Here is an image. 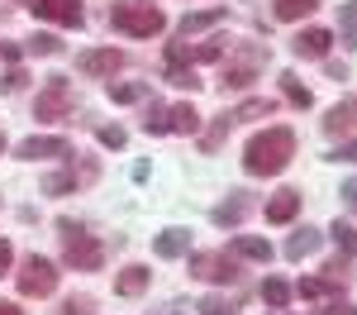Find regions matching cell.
Listing matches in <instances>:
<instances>
[{"label": "cell", "mask_w": 357, "mask_h": 315, "mask_svg": "<svg viewBox=\"0 0 357 315\" xmlns=\"http://www.w3.org/2000/svg\"><path fill=\"white\" fill-rule=\"evenodd\" d=\"M200 315H229V306H224L220 296H205V301H200Z\"/></svg>", "instance_id": "8d00e7d4"}, {"label": "cell", "mask_w": 357, "mask_h": 315, "mask_svg": "<svg viewBox=\"0 0 357 315\" xmlns=\"http://www.w3.org/2000/svg\"><path fill=\"white\" fill-rule=\"evenodd\" d=\"M57 315H96V301H91V296H67Z\"/></svg>", "instance_id": "4dcf8cb0"}, {"label": "cell", "mask_w": 357, "mask_h": 315, "mask_svg": "<svg viewBox=\"0 0 357 315\" xmlns=\"http://www.w3.org/2000/svg\"><path fill=\"white\" fill-rule=\"evenodd\" d=\"M77 67H82L86 77H110L114 82V72L124 67V53H119V48H86V53L77 57Z\"/></svg>", "instance_id": "8fae6325"}, {"label": "cell", "mask_w": 357, "mask_h": 315, "mask_svg": "<svg viewBox=\"0 0 357 315\" xmlns=\"http://www.w3.org/2000/svg\"><path fill=\"white\" fill-rule=\"evenodd\" d=\"M319 244H324V234L305 225V229H296V234L286 239V258H296V263H301V258H310L314 249H319Z\"/></svg>", "instance_id": "ac0fdd59"}, {"label": "cell", "mask_w": 357, "mask_h": 315, "mask_svg": "<svg viewBox=\"0 0 357 315\" xmlns=\"http://www.w3.org/2000/svg\"><path fill=\"white\" fill-rule=\"evenodd\" d=\"M0 153H5V134H0Z\"/></svg>", "instance_id": "7bdbcfd3"}, {"label": "cell", "mask_w": 357, "mask_h": 315, "mask_svg": "<svg viewBox=\"0 0 357 315\" xmlns=\"http://www.w3.org/2000/svg\"><path fill=\"white\" fill-rule=\"evenodd\" d=\"M96 139L105 143V148H124V143H129V134H124V129H119V124H105V129H100V134H96Z\"/></svg>", "instance_id": "836d02e7"}, {"label": "cell", "mask_w": 357, "mask_h": 315, "mask_svg": "<svg viewBox=\"0 0 357 315\" xmlns=\"http://www.w3.org/2000/svg\"><path fill=\"white\" fill-rule=\"evenodd\" d=\"M229 254H234V258H252V263H267V258H272V244L257 239V234H238Z\"/></svg>", "instance_id": "44dd1931"}, {"label": "cell", "mask_w": 357, "mask_h": 315, "mask_svg": "<svg viewBox=\"0 0 357 315\" xmlns=\"http://www.w3.org/2000/svg\"><path fill=\"white\" fill-rule=\"evenodd\" d=\"M324 134H333V139H348V134H357V101L333 105L329 119H324Z\"/></svg>", "instance_id": "5bb4252c"}, {"label": "cell", "mask_w": 357, "mask_h": 315, "mask_svg": "<svg viewBox=\"0 0 357 315\" xmlns=\"http://www.w3.org/2000/svg\"><path fill=\"white\" fill-rule=\"evenodd\" d=\"M57 277H62V272H57L48 258H38V254H29L24 263H20V272H15V282H20L24 296H53Z\"/></svg>", "instance_id": "8992f818"}, {"label": "cell", "mask_w": 357, "mask_h": 315, "mask_svg": "<svg viewBox=\"0 0 357 315\" xmlns=\"http://www.w3.org/2000/svg\"><path fill=\"white\" fill-rule=\"evenodd\" d=\"M276 101H267V96H252V101H243V105H234V110H224L234 124H243V119H272Z\"/></svg>", "instance_id": "d6986e66"}, {"label": "cell", "mask_w": 357, "mask_h": 315, "mask_svg": "<svg viewBox=\"0 0 357 315\" xmlns=\"http://www.w3.org/2000/svg\"><path fill=\"white\" fill-rule=\"evenodd\" d=\"M343 196L353 200V210H357V182H348V186H343Z\"/></svg>", "instance_id": "60d3db41"}, {"label": "cell", "mask_w": 357, "mask_h": 315, "mask_svg": "<svg viewBox=\"0 0 357 315\" xmlns=\"http://www.w3.org/2000/svg\"><path fill=\"white\" fill-rule=\"evenodd\" d=\"M281 96H286L291 105H301V110H310V101H314V96H310V86H305L296 72H286V77H281Z\"/></svg>", "instance_id": "cb8c5ba5"}, {"label": "cell", "mask_w": 357, "mask_h": 315, "mask_svg": "<svg viewBox=\"0 0 357 315\" xmlns=\"http://www.w3.org/2000/svg\"><path fill=\"white\" fill-rule=\"evenodd\" d=\"M15 153H20L24 163H38V158H72V143L62 139V134H33V139H24Z\"/></svg>", "instance_id": "30bf717a"}, {"label": "cell", "mask_w": 357, "mask_h": 315, "mask_svg": "<svg viewBox=\"0 0 357 315\" xmlns=\"http://www.w3.org/2000/svg\"><path fill=\"white\" fill-rule=\"evenodd\" d=\"M10 263H15V244L0 239V272H10Z\"/></svg>", "instance_id": "74e56055"}, {"label": "cell", "mask_w": 357, "mask_h": 315, "mask_svg": "<svg viewBox=\"0 0 357 315\" xmlns=\"http://www.w3.org/2000/svg\"><path fill=\"white\" fill-rule=\"evenodd\" d=\"M267 62H272V48H262V43H243V48H234V53H229L220 86H224V91H248Z\"/></svg>", "instance_id": "3957f363"}, {"label": "cell", "mask_w": 357, "mask_h": 315, "mask_svg": "<svg viewBox=\"0 0 357 315\" xmlns=\"http://www.w3.org/2000/svg\"><path fill=\"white\" fill-rule=\"evenodd\" d=\"M296 215H301V191L286 186V191H276V196L267 200V225H291Z\"/></svg>", "instance_id": "4fadbf2b"}, {"label": "cell", "mask_w": 357, "mask_h": 315, "mask_svg": "<svg viewBox=\"0 0 357 315\" xmlns=\"http://www.w3.org/2000/svg\"><path fill=\"white\" fill-rule=\"evenodd\" d=\"M29 10H33V20H48V24H62V29L86 24L82 0H29Z\"/></svg>", "instance_id": "52a82bcc"}, {"label": "cell", "mask_w": 357, "mask_h": 315, "mask_svg": "<svg viewBox=\"0 0 357 315\" xmlns=\"http://www.w3.org/2000/svg\"><path fill=\"white\" fill-rule=\"evenodd\" d=\"M57 229H62V263L67 268H77V272H100L105 268V244L96 234H86L72 220H57Z\"/></svg>", "instance_id": "7a4b0ae2"}, {"label": "cell", "mask_w": 357, "mask_h": 315, "mask_svg": "<svg viewBox=\"0 0 357 315\" xmlns=\"http://www.w3.org/2000/svg\"><path fill=\"white\" fill-rule=\"evenodd\" d=\"M110 24L119 34H129V38H153V34H162L167 29V15L158 5H110Z\"/></svg>", "instance_id": "277c9868"}, {"label": "cell", "mask_w": 357, "mask_h": 315, "mask_svg": "<svg viewBox=\"0 0 357 315\" xmlns=\"http://www.w3.org/2000/svg\"><path fill=\"white\" fill-rule=\"evenodd\" d=\"M167 129H172V134H195V129H200V115H195L191 101H181V105L167 110Z\"/></svg>", "instance_id": "ffe728a7"}, {"label": "cell", "mask_w": 357, "mask_h": 315, "mask_svg": "<svg viewBox=\"0 0 357 315\" xmlns=\"http://www.w3.org/2000/svg\"><path fill=\"white\" fill-rule=\"evenodd\" d=\"M167 82H172V86H195V72H186V67H172V72H167Z\"/></svg>", "instance_id": "d590c367"}, {"label": "cell", "mask_w": 357, "mask_h": 315, "mask_svg": "<svg viewBox=\"0 0 357 315\" xmlns=\"http://www.w3.org/2000/svg\"><path fill=\"white\" fill-rule=\"evenodd\" d=\"M338 34H343V48H357V0L338 10Z\"/></svg>", "instance_id": "d4e9b609"}, {"label": "cell", "mask_w": 357, "mask_h": 315, "mask_svg": "<svg viewBox=\"0 0 357 315\" xmlns=\"http://www.w3.org/2000/svg\"><path fill=\"white\" fill-rule=\"evenodd\" d=\"M105 96H110L114 105H138V101L148 96V86H143V82H110V86H105Z\"/></svg>", "instance_id": "603a6c76"}, {"label": "cell", "mask_w": 357, "mask_h": 315, "mask_svg": "<svg viewBox=\"0 0 357 315\" xmlns=\"http://www.w3.org/2000/svg\"><path fill=\"white\" fill-rule=\"evenodd\" d=\"M191 272L205 277V282H234V277H238V258L229 254V249H220V254H195Z\"/></svg>", "instance_id": "ba28073f"}, {"label": "cell", "mask_w": 357, "mask_h": 315, "mask_svg": "<svg viewBox=\"0 0 357 315\" xmlns=\"http://www.w3.org/2000/svg\"><path fill=\"white\" fill-rule=\"evenodd\" d=\"M229 20V10H195V15H186L181 24H176V34L181 38H191V34H205V29H215Z\"/></svg>", "instance_id": "e0dca14e"}, {"label": "cell", "mask_w": 357, "mask_h": 315, "mask_svg": "<svg viewBox=\"0 0 357 315\" xmlns=\"http://www.w3.org/2000/svg\"><path fill=\"white\" fill-rule=\"evenodd\" d=\"M153 254L158 258H186L191 254V229H181V225L162 229V234L153 239Z\"/></svg>", "instance_id": "7c38bea8"}, {"label": "cell", "mask_w": 357, "mask_h": 315, "mask_svg": "<svg viewBox=\"0 0 357 315\" xmlns=\"http://www.w3.org/2000/svg\"><path fill=\"white\" fill-rule=\"evenodd\" d=\"M143 129H148V134H172V129H167V105H158V101H153V105H148V115H143Z\"/></svg>", "instance_id": "f1b7e54d"}, {"label": "cell", "mask_w": 357, "mask_h": 315, "mask_svg": "<svg viewBox=\"0 0 357 315\" xmlns=\"http://www.w3.org/2000/svg\"><path fill=\"white\" fill-rule=\"evenodd\" d=\"M29 53L57 57V53H62V38H57V34H33V38H29Z\"/></svg>", "instance_id": "83f0119b"}, {"label": "cell", "mask_w": 357, "mask_h": 315, "mask_svg": "<svg viewBox=\"0 0 357 315\" xmlns=\"http://www.w3.org/2000/svg\"><path fill=\"white\" fill-rule=\"evenodd\" d=\"M143 5H148V0H143Z\"/></svg>", "instance_id": "ee69618b"}, {"label": "cell", "mask_w": 357, "mask_h": 315, "mask_svg": "<svg viewBox=\"0 0 357 315\" xmlns=\"http://www.w3.org/2000/svg\"><path fill=\"white\" fill-rule=\"evenodd\" d=\"M248 210H252V196L248 191H229V200L215 205V225H243Z\"/></svg>", "instance_id": "9a60e30c"}, {"label": "cell", "mask_w": 357, "mask_h": 315, "mask_svg": "<svg viewBox=\"0 0 357 315\" xmlns=\"http://www.w3.org/2000/svg\"><path fill=\"white\" fill-rule=\"evenodd\" d=\"M329 48H333V34L329 29H301V34H296V38H291V53L296 57H305V62H324V57H329Z\"/></svg>", "instance_id": "9c48e42d"}, {"label": "cell", "mask_w": 357, "mask_h": 315, "mask_svg": "<svg viewBox=\"0 0 357 315\" xmlns=\"http://www.w3.org/2000/svg\"><path fill=\"white\" fill-rule=\"evenodd\" d=\"M314 10H319V0H272V15L281 24H296L305 15H314Z\"/></svg>", "instance_id": "7402d4cb"}, {"label": "cell", "mask_w": 357, "mask_h": 315, "mask_svg": "<svg viewBox=\"0 0 357 315\" xmlns=\"http://www.w3.org/2000/svg\"><path fill=\"white\" fill-rule=\"evenodd\" d=\"M329 234H333V244L343 249V258H348V254H357V229H353V225H343V220H338V225H333Z\"/></svg>", "instance_id": "f546056e"}, {"label": "cell", "mask_w": 357, "mask_h": 315, "mask_svg": "<svg viewBox=\"0 0 357 315\" xmlns=\"http://www.w3.org/2000/svg\"><path fill=\"white\" fill-rule=\"evenodd\" d=\"M77 191V172H48L43 177V196H67Z\"/></svg>", "instance_id": "4316f807"}, {"label": "cell", "mask_w": 357, "mask_h": 315, "mask_svg": "<svg viewBox=\"0 0 357 315\" xmlns=\"http://www.w3.org/2000/svg\"><path fill=\"white\" fill-rule=\"evenodd\" d=\"M333 163H357V143H343V148L333 153Z\"/></svg>", "instance_id": "f35d334b"}, {"label": "cell", "mask_w": 357, "mask_h": 315, "mask_svg": "<svg viewBox=\"0 0 357 315\" xmlns=\"http://www.w3.org/2000/svg\"><path fill=\"white\" fill-rule=\"evenodd\" d=\"M262 301H267L272 311H286V301H291V286L281 282V277H267V282H262Z\"/></svg>", "instance_id": "484cf974"}, {"label": "cell", "mask_w": 357, "mask_h": 315, "mask_svg": "<svg viewBox=\"0 0 357 315\" xmlns=\"http://www.w3.org/2000/svg\"><path fill=\"white\" fill-rule=\"evenodd\" d=\"M148 282H153V272H148L143 263H129V268L114 277V291H119V296H143V291H148Z\"/></svg>", "instance_id": "2e32d148"}, {"label": "cell", "mask_w": 357, "mask_h": 315, "mask_svg": "<svg viewBox=\"0 0 357 315\" xmlns=\"http://www.w3.org/2000/svg\"><path fill=\"white\" fill-rule=\"evenodd\" d=\"M215 57H224V38H210V43H200L191 53V62H215Z\"/></svg>", "instance_id": "1f68e13d"}, {"label": "cell", "mask_w": 357, "mask_h": 315, "mask_svg": "<svg viewBox=\"0 0 357 315\" xmlns=\"http://www.w3.org/2000/svg\"><path fill=\"white\" fill-rule=\"evenodd\" d=\"M338 315H357V306H338Z\"/></svg>", "instance_id": "b9f144b4"}, {"label": "cell", "mask_w": 357, "mask_h": 315, "mask_svg": "<svg viewBox=\"0 0 357 315\" xmlns=\"http://www.w3.org/2000/svg\"><path fill=\"white\" fill-rule=\"evenodd\" d=\"M296 158V129L291 124H267L262 134H252L243 148V172L248 177H276Z\"/></svg>", "instance_id": "6da1fadb"}, {"label": "cell", "mask_w": 357, "mask_h": 315, "mask_svg": "<svg viewBox=\"0 0 357 315\" xmlns=\"http://www.w3.org/2000/svg\"><path fill=\"white\" fill-rule=\"evenodd\" d=\"M191 62V43H167V67H186Z\"/></svg>", "instance_id": "e575fe53"}, {"label": "cell", "mask_w": 357, "mask_h": 315, "mask_svg": "<svg viewBox=\"0 0 357 315\" xmlns=\"http://www.w3.org/2000/svg\"><path fill=\"white\" fill-rule=\"evenodd\" d=\"M72 105H77L72 82H67V77H48L43 91H38V101H33V119H48V124H53V119H67Z\"/></svg>", "instance_id": "5b68a950"}, {"label": "cell", "mask_w": 357, "mask_h": 315, "mask_svg": "<svg viewBox=\"0 0 357 315\" xmlns=\"http://www.w3.org/2000/svg\"><path fill=\"white\" fill-rule=\"evenodd\" d=\"M0 315H24V311H20L15 301H0Z\"/></svg>", "instance_id": "ab89813d"}, {"label": "cell", "mask_w": 357, "mask_h": 315, "mask_svg": "<svg viewBox=\"0 0 357 315\" xmlns=\"http://www.w3.org/2000/svg\"><path fill=\"white\" fill-rule=\"evenodd\" d=\"M24 82H29V72H24V67H10V72L0 77V91H5V96H15V91H20Z\"/></svg>", "instance_id": "d6a6232c"}]
</instances>
